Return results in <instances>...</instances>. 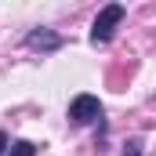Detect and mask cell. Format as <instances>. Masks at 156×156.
<instances>
[{
  "instance_id": "obj_1",
  "label": "cell",
  "mask_w": 156,
  "mask_h": 156,
  "mask_svg": "<svg viewBox=\"0 0 156 156\" xmlns=\"http://www.w3.org/2000/svg\"><path fill=\"white\" fill-rule=\"evenodd\" d=\"M123 22V4H105L102 11H98V18H94V26H91V40L94 44H105V40H113L116 33V26Z\"/></svg>"
},
{
  "instance_id": "obj_2",
  "label": "cell",
  "mask_w": 156,
  "mask_h": 156,
  "mask_svg": "<svg viewBox=\"0 0 156 156\" xmlns=\"http://www.w3.org/2000/svg\"><path fill=\"white\" fill-rule=\"evenodd\" d=\"M98 116H102V102L94 94H76L69 102V120L73 123H94Z\"/></svg>"
},
{
  "instance_id": "obj_3",
  "label": "cell",
  "mask_w": 156,
  "mask_h": 156,
  "mask_svg": "<svg viewBox=\"0 0 156 156\" xmlns=\"http://www.w3.org/2000/svg\"><path fill=\"white\" fill-rule=\"evenodd\" d=\"M26 44H29L33 51H58L66 40L58 37V33H51V29H33V33L26 37Z\"/></svg>"
},
{
  "instance_id": "obj_4",
  "label": "cell",
  "mask_w": 156,
  "mask_h": 156,
  "mask_svg": "<svg viewBox=\"0 0 156 156\" xmlns=\"http://www.w3.org/2000/svg\"><path fill=\"white\" fill-rule=\"evenodd\" d=\"M7 156H37V145H33V142H15V145L7 149Z\"/></svg>"
},
{
  "instance_id": "obj_5",
  "label": "cell",
  "mask_w": 156,
  "mask_h": 156,
  "mask_svg": "<svg viewBox=\"0 0 156 156\" xmlns=\"http://www.w3.org/2000/svg\"><path fill=\"white\" fill-rule=\"evenodd\" d=\"M7 149H11V145H7V134L0 131V156H7Z\"/></svg>"
}]
</instances>
